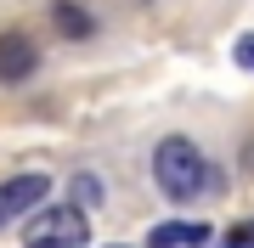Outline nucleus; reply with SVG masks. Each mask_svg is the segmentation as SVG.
Wrapping results in <instances>:
<instances>
[{
	"label": "nucleus",
	"instance_id": "nucleus-1",
	"mask_svg": "<svg viewBox=\"0 0 254 248\" xmlns=\"http://www.w3.org/2000/svg\"><path fill=\"white\" fill-rule=\"evenodd\" d=\"M153 181H158V192L170 203H192L198 192H209L215 169L203 164V152L192 147L187 136H170V141H158V152H153Z\"/></svg>",
	"mask_w": 254,
	"mask_h": 248
},
{
	"label": "nucleus",
	"instance_id": "nucleus-2",
	"mask_svg": "<svg viewBox=\"0 0 254 248\" xmlns=\"http://www.w3.org/2000/svg\"><path fill=\"white\" fill-rule=\"evenodd\" d=\"M91 243V220L79 203H57V209H34L23 226V248H85Z\"/></svg>",
	"mask_w": 254,
	"mask_h": 248
},
{
	"label": "nucleus",
	"instance_id": "nucleus-3",
	"mask_svg": "<svg viewBox=\"0 0 254 248\" xmlns=\"http://www.w3.org/2000/svg\"><path fill=\"white\" fill-rule=\"evenodd\" d=\"M46 192H51V181L46 175H11V181H0V231L6 226H17L23 214H34L40 203H46Z\"/></svg>",
	"mask_w": 254,
	"mask_h": 248
},
{
	"label": "nucleus",
	"instance_id": "nucleus-4",
	"mask_svg": "<svg viewBox=\"0 0 254 248\" xmlns=\"http://www.w3.org/2000/svg\"><path fill=\"white\" fill-rule=\"evenodd\" d=\"M34 68H40L34 40H28V34H17V28H6V34H0V85H23Z\"/></svg>",
	"mask_w": 254,
	"mask_h": 248
},
{
	"label": "nucleus",
	"instance_id": "nucleus-5",
	"mask_svg": "<svg viewBox=\"0 0 254 248\" xmlns=\"http://www.w3.org/2000/svg\"><path fill=\"white\" fill-rule=\"evenodd\" d=\"M215 231L209 226H192V220H164V226H153L147 231V248H203Z\"/></svg>",
	"mask_w": 254,
	"mask_h": 248
},
{
	"label": "nucleus",
	"instance_id": "nucleus-6",
	"mask_svg": "<svg viewBox=\"0 0 254 248\" xmlns=\"http://www.w3.org/2000/svg\"><path fill=\"white\" fill-rule=\"evenodd\" d=\"M51 23H57V34H68V40H91L96 34L91 11H79L73 0H57V6H51Z\"/></svg>",
	"mask_w": 254,
	"mask_h": 248
},
{
	"label": "nucleus",
	"instance_id": "nucleus-7",
	"mask_svg": "<svg viewBox=\"0 0 254 248\" xmlns=\"http://www.w3.org/2000/svg\"><path fill=\"white\" fill-rule=\"evenodd\" d=\"M73 203H79V209H91V203H102V181H96V175H73Z\"/></svg>",
	"mask_w": 254,
	"mask_h": 248
},
{
	"label": "nucleus",
	"instance_id": "nucleus-8",
	"mask_svg": "<svg viewBox=\"0 0 254 248\" xmlns=\"http://www.w3.org/2000/svg\"><path fill=\"white\" fill-rule=\"evenodd\" d=\"M220 248H254V220H237L226 237H220Z\"/></svg>",
	"mask_w": 254,
	"mask_h": 248
},
{
	"label": "nucleus",
	"instance_id": "nucleus-9",
	"mask_svg": "<svg viewBox=\"0 0 254 248\" xmlns=\"http://www.w3.org/2000/svg\"><path fill=\"white\" fill-rule=\"evenodd\" d=\"M237 62H243V68H254V34H243V40H237Z\"/></svg>",
	"mask_w": 254,
	"mask_h": 248
},
{
	"label": "nucleus",
	"instance_id": "nucleus-10",
	"mask_svg": "<svg viewBox=\"0 0 254 248\" xmlns=\"http://www.w3.org/2000/svg\"><path fill=\"white\" fill-rule=\"evenodd\" d=\"M113 248H119V243H113Z\"/></svg>",
	"mask_w": 254,
	"mask_h": 248
}]
</instances>
